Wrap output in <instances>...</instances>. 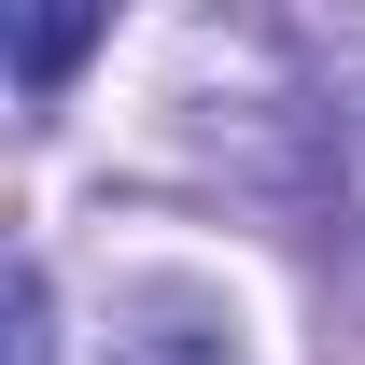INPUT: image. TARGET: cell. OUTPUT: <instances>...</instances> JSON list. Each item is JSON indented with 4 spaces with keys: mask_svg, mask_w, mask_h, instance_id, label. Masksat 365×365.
I'll use <instances>...</instances> for the list:
<instances>
[{
    "mask_svg": "<svg viewBox=\"0 0 365 365\" xmlns=\"http://www.w3.org/2000/svg\"><path fill=\"white\" fill-rule=\"evenodd\" d=\"M85 56H98V14H14V85H29V98L71 85Z\"/></svg>",
    "mask_w": 365,
    "mask_h": 365,
    "instance_id": "cell-1",
    "label": "cell"
},
{
    "mask_svg": "<svg viewBox=\"0 0 365 365\" xmlns=\"http://www.w3.org/2000/svg\"><path fill=\"white\" fill-rule=\"evenodd\" d=\"M0 365H56V281L14 267V337H0Z\"/></svg>",
    "mask_w": 365,
    "mask_h": 365,
    "instance_id": "cell-2",
    "label": "cell"
},
{
    "mask_svg": "<svg viewBox=\"0 0 365 365\" xmlns=\"http://www.w3.org/2000/svg\"><path fill=\"white\" fill-rule=\"evenodd\" d=\"M127 365H239V351H225V337H140Z\"/></svg>",
    "mask_w": 365,
    "mask_h": 365,
    "instance_id": "cell-3",
    "label": "cell"
}]
</instances>
